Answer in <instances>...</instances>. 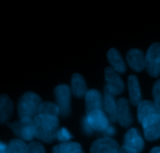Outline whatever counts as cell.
<instances>
[{
    "mask_svg": "<svg viewBox=\"0 0 160 153\" xmlns=\"http://www.w3.org/2000/svg\"><path fill=\"white\" fill-rule=\"evenodd\" d=\"M118 153H138V152H135L134 150H133V149H130V148L128 147V146L123 145L122 147L120 148Z\"/></svg>",
    "mask_w": 160,
    "mask_h": 153,
    "instance_id": "cell-28",
    "label": "cell"
},
{
    "mask_svg": "<svg viewBox=\"0 0 160 153\" xmlns=\"http://www.w3.org/2000/svg\"><path fill=\"white\" fill-rule=\"evenodd\" d=\"M81 150V146L77 142H63L55 146L52 153H78Z\"/></svg>",
    "mask_w": 160,
    "mask_h": 153,
    "instance_id": "cell-20",
    "label": "cell"
},
{
    "mask_svg": "<svg viewBox=\"0 0 160 153\" xmlns=\"http://www.w3.org/2000/svg\"><path fill=\"white\" fill-rule=\"evenodd\" d=\"M42 105L41 98L36 94L28 92L23 94L18 101V115L20 119L29 117L34 119L38 115Z\"/></svg>",
    "mask_w": 160,
    "mask_h": 153,
    "instance_id": "cell-2",
    "label": "cell"
},
{
    "mask_svg": "<svg viewBox=\"0 0 160 153\" xmlns=\"http://www.w3.org/2000/svg\"><path fill=\"white\" fill-rule=\"evenodd\" d=\"M0 153H8V145L3 142L0 143Z\"/></svg>",
    "mask_w": 160,
    "mask_h": 153,
    "instance_id": "cell-29",
    "label": "cell"
},
{
    "mask_svg": "<svg viewBox=\"0 0 160 153\" xmlns=\"http://www.w3.org/2000/svg\"><path fill=\"white\" fill-rule=\"evenodd\" d=\"M152 95L154 101L160 105V79L155 82L153 85Z\"/></svg>",
    "mask_w": 160,
    "mask_h": 153,
    "instance_id": "cell-25",
    "label": "cell"
},
{
    "mask_svg": "<svg viewBox=\"0 0 160 153\" xmlns=\"http://www.w3.org/2000/svg\"><path fill=\"white\" fill-rule=\"evenodd\" d=\"M128 83L131 104L133 105H138V104L142 101V94H141L138 79L136 75H130Z\"/></svg>",
    "mask_w": 160,
    "mask_h": 153,
    "instance_id": "cell-16",
    "label": "cell"
},
{
    "mask_svg": "<svg viewBox=\"0 0 160 153\" xmlns=\"http://www.w3.org/2000/svg\"><path fill=\"white\" fill-rule=\"evenodd\" d=\"M12 102L8 96L2 94L0 97V122L4 123L9 118L12 111Z\"/></svg>",
    "mask_w": 160,
    "mask_h": 153,
    "instance_id": "cell-19",
    "label": "cell"
},
{
    "mask_svg": "<svg viewBox=\"0 0 160 153\" xmlns=\"http://www.w3.org/2000/svg\"><path fill=\"white\" fill-rule=\"evenodd\" d=\"M56 105L59 107L60 114L67 116L70 111V90L67 85H59L55 90Z\"/></svg>",
    "mask_w": 160,
    "mask_h": 153,
    "instance_id": "cell-7",
    "label": "cell"
},
{
    "mask_svg": "<svg viewBox=\"0 0 160 153\" xmlns=\"http://www.w3.org/2000/svg\"><path fill=\"white\" fill-rule=\"evenodd\" d=\"M103 108L109 122H115L117 119V103H116L114 100L113 95L110 94L106 88L105 89Z\"/></svg>",
    "mask_w": 160,
    "mask_h": 153,
    "instance_id": "cell-15",
    "label": "cell"
},
{
    "mask_svg": "<svg viewBox=\"0 0 160 153\" xmlns=\"http://www.w3.org/2000/svg\"><path fill=\"white\" fill-rule=\"evenodd\" d=\"M150 153H160V147H156L153 148L151 150Z\"/></svg>",
    "mask_w": 160,
    "mask_h": 153,
    "instance_id": "cell-30",
    "label": "cell"
},
{
    "mask_svg": "<svg viewBox=\"0 0 160 153\" xmlns=\"http://www.w3.org/2000/svg\"><path fill=\"white\" fill-rule=\"evenodd\" d=\"M87 115L95 110H103V101L101 94L96 90H90L85 95Z\"/></svg>",
    "mask_w": 160,
    "mask_h": 153,
    "instance_id": "cell-14",
    "label": "cell"
},
{
    "mask_svg": "<svg viewBox=\"0 0 160 153\" xmlns=\"http://www.w3.org/2000/svg\"><path fill=\"white\" fill-rule=\"evenodd\" d=\"M72 138L71 134L69 132V130H67L65 127H62V128L59 129L57 132V134H56V139L59 141H62L63 142H68L70 139Z\"/></svg>",
    "mask_w": 160,
    "mask_h": 153,
    "instance_id": "cell-24",
    "label": "cell"
},
{
    "mask_svg": "<svg viewBox=\"0 0 160 153\" xmlns=\"http://www.w3.org/2000/svg\"><path fill=\"white\" fill-rule=\"evenodd\" d=\"M8 153H27V145L20 139H12L8 145Z\"/></svg>",
    "mask_w": 160,
    "mask_h": 153,
    "instance_id": "cell-22",
    "label": "cell"
},
{
    "mask_svg": "<svg viewBox=\"0 0 160 153\" xmlns=\"http://www.w3.org/2000/svg\"><path fill=\"white\" fill-rule=\"evenodd\" d=\"M72 92L77 97H82L87 94V86L84 77L80 74L75 73L72 76L71 80Z\"/></svg>",
    "mask_w": 160,
    "mask_h": 153,
    "instance_id": "cell-18",
    "label": "cell"
},
{
    "mask_svg": "<svg viewBox=\"0 0 160 153\" xmlns=\"http://www.w3.org/2000/svg\"><path fill=\"white\" fill-rule=\"evenodd\" d=\"M83 128H84V132L88 134H91L93 133L94 130L92 128L90 124H89L88 122L87 118H84V120H83Z\"/></svg>",
    "mask_w": 160,
    "mask_h": 153,
    "instance_id": "cell-26",
    "label": "cell"
},
{
    "mask_svg": "<svg viewBox=\"0 0 160 153\" xmlns=\"http://www.w3.org/2000/svg\"><path fill=\"white\" fill-rule=\"evenodd\" d=\"M27 153H45V149L42 143L31 141L27 145Z\"/></svg>",
    "mask_w": 160,
    "mask_h": 153,
    "instance_id": "cell-23",
    "label": "cell"
},
{
    "mask_svg": "<svg viewBox=\"0 0 160 153\" xmlns=\"http://www.w3.org/2000/svg\"><path fill=\"white\" fill-rule=\"evenodd\" d=\"M87 120L95 131L103 132L109 126V118L103 110H95L87 115Z\"/></svg>",
    "mask_w": 160,
    "mask_h": 153,
    "instance_id": "cell-9",
    "label": "cell"
},
{
    "mask_svg": "<svg viewBox=\"0 0 160 153\" xmlns=\"http://www.w3.org/2000/svg\"><path fill=\"white\" fill-rule=\"evenodd\" d=\"M127 61L130 67L136 72H141L145 68V57L138 49H131L128 52Z\"/></svg>",
    "mask_w": 160,
    "mask_h": 153,
    "instance_id": "cell-13",
    "label": "cell"
},
{
    "mask_svg": "<svg viewBox=\"0 0 160 153\" xmlns=\"http://www.w3.org/2000/svg\"><path fill=\"white\" fill-rule=\"evenodd\" d=\"M106 88L112 95H118L123 91L124 84L118 72L112 67H107L105 69Z\"/></svg>",
    "mask_w": 160,
    "mask_h": 153,
    "instance_id": "cell-6",
    "label": "cell"
},
{
    "mask_svg": "<svg viewBox=\"0 0 160 153\" xmlns=\"http://www.w3.org/2000/svg\"><path fill=\"white\" fill-rule=\"evenodd\" d=\"M107 58L112 68L118 73H123L126 71V64L121 55L117 49L112 48L108 51Z\"/></svg>",
    "mask_w": 160,
    "mask_h": 153,
    "instance_id": "cell-17",
    "label": "cell"
},
{
    "mask_svg": "<svg viewBox=\"0 0 160 153\" xmlns=\"http://www.w3.org/2000/svg\"><path fill=\"white\" fill-rule=\"evenodd\" d=\"M145 69L152 77L160 75V42L152 44L145 55Z\"/></svg>",
    "mask_w": 160,
    "mask_h": 153,
    "instance_id": "cell-4",
    "label": "cell"
},
{
    "mask_svg": "<svg viewBox=\"0 0 160 153\" xmlns=\"http://www.w3.org/2000/svg\"><path fill=\"white\" fill-rule=\"evenodd\" d=\"M102 133L104 134V135L106 138H109V137L112 136V135H113L114 134H115V129H114V127H112V126H109L108 128L106 129L105 131H103Z\"/></svg>",
    "mask_w": 160,
    "mask_h": 153,
    "instance_id": "cell-27",
    "label": "cell"
},
{
    "mask_svg": "<svg viewBox=\"0 0 160 153\" xmlns=\"http://www.w3.org/2000/svg\"><path fill=\"white\" fill-rule=\"evenodd\" d=\"M119 145L111 138H102L94 141L90 149V153H118Z\"/></svg>",
    "mask_w": 160,
    "mask_h": 153,
    "instance_id": "cell-8",
    "label": "cell"
},
{
    "mask_svg": "<svg viewBox=\"0 0 160 153\" xmlns=\"http://www.w3.org/2000/svg\"><path fill=\"white\" fill-rule=\"evenodd\" d=\"M117 119L120 125L128 127L133 123V118L129 110V102L126 98H120L117 101Z\"/></svg>",
    "mask_w": 160,
    "mask_h": 153,
    "instance_id": "cell-11",
    "label": "cell"
},
{
    "mask_svg": "<svg viewBox=\"0 0 160 153\" xmlns=\"http://www.w3.org/2000/svg\"><path fill=\"white\" fill-rule=\"evenodd\" d=\"M145 137L148 141H152L160 138V115H152L142 122Z\"/></svg>",
    "mask_w": 160,
    "mask_h": 153,
    "instance_id": "cell-5",
    "label": "cell"
},
{
    "mask_svg": "<svg viewBox=\"0 0 160 153\" xmlns=\"http://www.w3.org/2000/svg\"><path fill=\"white\" fill-rule=\"evenodd\" d=\"M78 153H84V151L82 150V149H81V151H79V152H78Z\"/></svg>",
    "mask_w": 160,
    "mask_h": 153,
    "instance_id": "cell-31",
    "label": "cell"
},
{
    "mask_svg": "<svg viewBox=\"0 0 160 153\" xmlns=\"http://www.w3.org/2000/svg\"><path fill=\"white\" fill-rule=\"evenodd\" d=\"M160 115V105L152 101H142L138 105V118L139 122L142 121L152 115Z\"/></svg>",
    "mask_w": 160,
    "mask_h": 153,
    "instance_id": "cell-12",
    "label": "cell"
},
{
    "mask_svg": "<svg viewBox=\"0 0 160 153\" xmlns=\"http://www.w3.org/2000/svg\"><path fill=\"white\" fill-rule=\"evenodd\" d=\"M59 125V119L56 116L38 115L34 119V136L44 142H52L56 139Z\"/></svg>",
    "mask_w": 160,
    "mask_h": 153,
    "instance_id": "cell-1",
    "label": "cell"
},
{
    "mask_svg": "<svg viewBox=\"0 0 160 153\" xmlns=\"http://www.w3.org/2000/svg\"><path fill=\"white\" fill-rule=\"evenodd\" d=\"M59 114H60L59 107L52 102H43L39 108L38 115H48V116L57 117Z\"/></svg>",
    "mask_w": 160,
    "mask_h": 153,
    "instance_id": "cell-21",
    "label": "cell"
},
{
    "mask_svg": "<svg viewBox=\"0 0 160 153\" xmlns=\"http://www.w3.org/2000/svg\"><path fill=\"white\" fill-rule=\"evenodd\" d=\"M123 142H124L123 145L128 146L138 153L142 152L145 146L143 139L137 129L135 128H131L128 130V132L124 135Z\"/></svg>",
    "mask_w": 160,
    "mask_h": 153,
    "instance_id": "cell-10",
    "label": "cell"
},
{
    "mask_svg": "<svg viewBox=\"0 0 160 153\" xmlns=\"http://www.w3.org/2000/svg\"><path fill=\"white\" fill-rule=\"evenodd\" d=\"M7 124L14 134L22 141H31L33 138L35 137L34 130V119L26 117L20 119L19 121H17L12 124Z\"/></svg>",
    "mask_w": 160,
    "mask_h": 153,
    "instance_id": "cell-3",
    "label": "cell"
}]
</instances>
